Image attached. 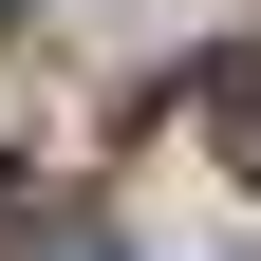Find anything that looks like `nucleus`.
<instances>
[{"label": "nucleus", "mask_w": 261, "mask_h": 261, "mask_svg": "<svg viewBox=\"0 0 261 261\" xmlns=\"http://www.w3.org/2000/svg\"><path fill=\"white\" fill-rule=\"evenodd\" d=\"M38 261H130V224H56V243H38Z\"/></svg>", "instance_id": "nucleus-2"}, {"label": "nucleus", "mask_w": 261, "mask_h": 261, "mask_svg": "<svg viewBox=\"0 0 261 261\" xmlns=\"http://www.w3.org/2000/svg\"><path fill=\"white\" fill-rule=\"evenodd\" d=\"M205 130H224V168H261V56H205Z\"/></svg>", "instance_id": "nucleus-1"}]
</instances>
